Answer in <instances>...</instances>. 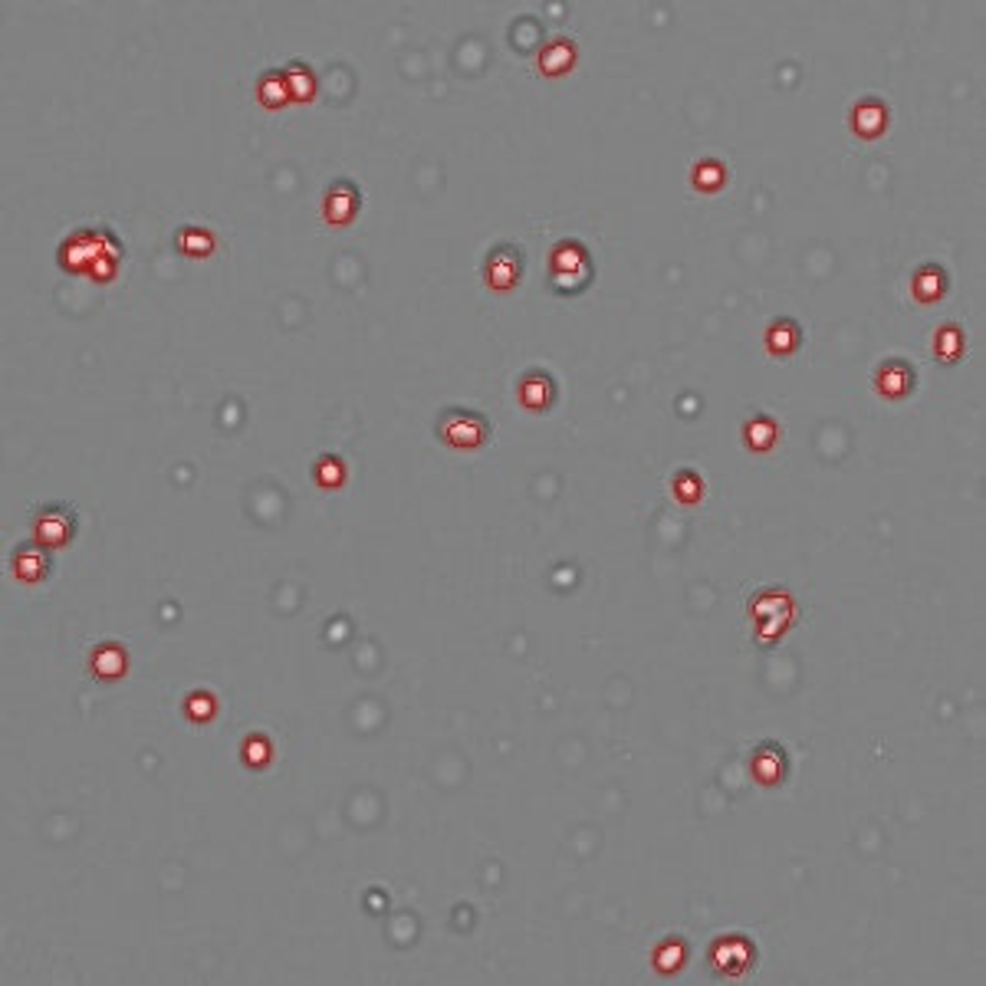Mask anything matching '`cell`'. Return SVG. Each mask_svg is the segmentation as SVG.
Listing matches in <instances>:
<instances>
[{"mask_svg":"<svg viewBox=\"0 0 986 986\" xmlns=\"http://www.w3.org/2000/svg\"><path fill=\"white\" fill-rule=\"evenodd\" d=\"M914 293H917V299H924V303H931V299L941 296L944 270H937V267H924V270H917V277H914Z\"/></svg>","mask_w":986,"mask_h":986,"instance_id":"obj_18","label":"cell"},{"mask_svg":"<svg viewBox=\"0 0 986 986\" xmlns=\"http://www.w3.org/2000/svg\"><path fill=\"white\" fill-rule=\"evenodd\" d=\"M523 273V250L513 244H500L497 250H490L487 263H484V280L493 286V290H510L516 286Z\"/></svg>","mask_w":986,"mask_h":986,"instance_id":"obj_5","label":"cell"},{"mask_svg":"<svg viewBox=\"0 0 986 986\" xmlns=\"http://www.w3.org/2000/svg\"><path fill=\"white\" fill-rule=\"evenodd\" d=\"M355 208H359V191L349 182H335L326 194V221L329 224H345L352 221Z\"/></svg>","mask_w":986,"mask_h":986,"instance_id":"obj_8","label":"cell"},{"mask_svg":"<svg viewBox=\"0 0 986 986\" xmlns=\"http://www.w3.org/2000/svg\"><path fill=\"white\" fill-rule=\"evenodd\" d=\"M214 710H218V700L211 694H204V690H194V694L184 697V714L191 717V720H211L214 717Z\"/></svg>","mask_w":986,"mask_h":986,"instance_id":"obj_21","label":"cell"},{"mask_svg":"<svg viewBox=\"0 0 986 986\" xmlns=\"http://www.w3.org/2000/svg\"><path fill=\"white\" fill-rule=\"evenodd\" d=\"M960 345H963V335H960L957 326H944L941 333H937V355H944V359H957L960 355Z\"/></svg>","mask_w":986,"mask_h":986,"instance_id":"obj_22","label":"cell"},{"mask_svg":"<svg viewBox=\"0 0 986 986\" xmlns=\"http://www.w3.org/2000/svg\"><path fill=\"white\" fill-rule=\"evenodd\" d=\"M743 437H747V444H750L753 451H769L773 441H776V425H773L769 418L756 415L750 425L743 427Z\"/></svg>","mask_w":986,"mask_h":986,"instance_id":"obj_17","label":"cell"},{"mask_svg":"<svg viewBox=\"0 0 986 986\" xmlns=\"http://www.w3.org/2000/svg\"><path fill=\"white\" fill-rule=\"evenodd\" d=\"M724 178H727V172H724V164H720V162H710V158H707V162H697L694 184L700 191H717L720 184H724Z\"/></svg>","mask_w":986,"mask_h":986,"instance_id":"obj_20","label":"cell"},{"mask_svg":"<svg viewBox=\"0 0 986 986\" xmlns=\"http://www.w3.org/2000/svg\"><path fill=\"white\" fill-rule=\"evenodd\" d=\"M552 293H579L592 280V260L579 240H562L552 250Z\"/></svg>","mask_w":986,"mask_h":986,"instance_id":"obj_2","label":"cell"},{"mask_svg":"<svg viewBox=\"0 0 986 986\" xmlns=\"http://www.w3.org/2000/svg\"><path fill=\"white\" fill-rule=\"evenodd\" d=\"M851 126H855V132L865 138H875L885 132L887 126V109L881 106L878 99H865L855 106V112H851Z\"/></svg>","mask_w":986,"mask_h":986,"instance_id":"obj_10","label":"cell"},{"mask_svg":"<svg viewBox=\"0 0 986 986\" xmlns=\"http://www.w3.org/2000/svg\"><path fill=\"white\" fill-rule=\"evenodd\" d=\"M799 345V326L793 319H776L766 329V349L773 355H789Z\"/></svg>","mask_w":986,"mask_h":986,"instance_id":"obj_15","label":"cell"},{"mask_svg":"<svg viewBox=\"0 0 986 986\" xmlns=\"http://www.w3.org/2000/svg\"><path fill=\"white\" fill-rule=\"evenodd\" d=\"M14 572L17 579L23 582H40L50 572V556H46V546H40L37 540L33 543H23L17 552H14Z\"/></svg>","mask_w":986,"mask_h":986,"instance_id":"obj_6","label":"cell"},{"mask_svg":"<svg viewBox=\"0 0 986 986\" xmlns=\"http://www.w3.org/2000/svg\"><path fill=\"white\" fill-rule=\"evenodd\" d=\"M178 247H182L188 257H204L214 250V237H211L208 230H201V227H184L182 237H178Z\"/></svg>","mask_w":986,"mask_h":986,"instance_id":"obj_19","label":"cell"},{"mask_svg":"<svg viewBox=\"0 0 986 986\" xmlns=\"http://www.w3.org/2000/svg\"><path fill=\"white\" fill-rule=\"evenodd\" d=\"M345 471H343V461L339 457H323V461L316 464V480L323 484V487H335V484H343Z\"/></svg>","mask_w":986,"mask_h":986,"instance_id":"obj_23","label":"cell"},{"mask_svg":"<svg viewBox=\"0 0 986 986\" xmlns=\"http://www.w3.org/2000/svg\"><path fill=\"white\" fill-rule=\"evenodd\" d=\"M753 773H756L766 786H773V783L786 773V753L779 750L776 743H763L760 750H756V760H753Z\"/></svg>","mask_w":986,"mask_h":986,"instance_id":"obj_12","label":"cell"},{"mask_svg":"<svg viewBox=\"0 0 986 986\" xmlns=\"http://www.w3.org/2000/svg\"><path fill=\"white\" fill-rule=\"evenodd\" d=\"M257 99L267 106V109H280L283 102L290 99V86H286V76L280 70H267L257 82Z\"/></svg>","mask_w":986,"mask_h":986,"instance_id":"obj_14","label":"cell"},{"mask_svg":"<svg viewBox=\"0 0 986 986\" xmlns=\"http://www.w3.org/2000/svg\"><path fill=\"white\" fill-rule=\"evenodd\" d=\"M437 435L451 447H477L487 437V421L477 411H444Z\"/></svg>","mask_w":986,"mask_h":986,"instance_id":"obj_4","label":"cell"},{"mask_svg":"<svg viewBox=\"0 0 986 986\" xmlns=\"http://www.w3.org/2000/svg\"><path fill=\"white\" fill-rule=\"evenodd\" d=\"M283 76H286V86H290V99L293 102L313 99V92H316V80H313V70H309V66L290 63Z\"/></svg>","mask_w":986,"mask_h":986,"instance_id":"obj_16","label":"cell"},{"mask_svg":"<svg viewBox=\"0 0 986 986\" xmlns=\"http://www.w3.org/2000/svg\"><path fill=\"white\" fill-rule=\"evenodd\" d=\"M674 490H678V497H681V500H688V503H694V500L700 497V480H697L694 474H681V477L674 480Z\"/></svg>","mask_w":986,"mask_h":986,"instance_id":"obj_25","label":"cell"},{"mask_svg":"<svg viewBox=\"0 0 986 986\" xmlns=\"http://www.w3.org/2000/svg\"><path fill=\"white\" fill-rule=\"evenodd\" d=\"M572 63H576V43H569V40H556L540 53V70L546 76H562Z\"/></svg>","mask_w":986,"mask_h":986,"instance_id":"obj_13","label":"cell"},{"mask_svg":"<svg viewBox=\"0 0 986 986\" xmlns=\"http://www.w3.org/2000/svg\"><path fill=\"white\" fill-rule=\"evenodd\" d=\"M89 668H92V674H96V678H102V681L122 678V674H126V668H128L126 648H122V644H116V642H106V644H99V648H92Z\"/></svg>","mask_w":986,"mask_h":986,"instance_id":"obj_7","label":"cell"},{"mask_svg":"<svg viewBox=\"0 0 986 986\" xmlns=\"http://www.w3.org/2000/svg\"><path fill=\"white\" fill-rule=\"evenodd\" d=\"M102 257H122V247H118L116 237L102 227V230H80V234L66 237V244L60 247V263L66 270H92Z\"/></svg>","mask_w":986,"mask_h":986,"instance_id":"obj_1","label":"cell"},{"mask_svg":"<svg viewBox=\"0 0 986 986\" xmlns=\"http://www.w3.org/2000/svg\"><path fill=\"white\" fill-rule=\"evenodd\" d=\"M875 381H878V389L885 391V395H891V399H901V395H907V391H911L914 375H911V369H907L905 362L891 359V362H885L881 369H878Z\"/></svg>","mask_w":986,"mask_h":986,"instance_id":"obj_11","label":"cell"},{"mask_svg":"<svg viewBox=\"0 0 986 986\" xmlns=\"http://www.w3.org/2000/svg\"><path fill=\"white\" fill-rule=\"evenodd\" d=\"M267 753H270V747H267V740H263V737H250V740L244 743V760H247V766H263V763H267Z\"/></svg>","mask_w":986,"mask_h":986,"instance_id":"obj_24","label":"cell"},{"mask_svg":"<svg viewBox=\"0 0 986 986\" xmlns=\"http://www.w3.org/2000/svg\"><path fill=\"white\" fill-rule=\"evenodd\" d=\"M73 533H76V513L66 503H50V507L37 510V516H33V536L46 549L66 546L73 540Z\"/></svg>","mask_w":986,"mask_h":986,"instance_id":"obj_3","label":"cell"},{"mask_svg":"<svg viewBox=\"0 0 986 986\" xmlns=\"http://www.w3.org/2000/svg\"><path fill=\"white\" fill-rule=\"evenodd\" d=\"M520 401H523L530 411H543V408L552 405V379L543 375V371H526L520 379Z\"/></svg>","mask_w":986,"mask_h":986,"instance_id":"obj_9","label":"cell"}]
</instances>
